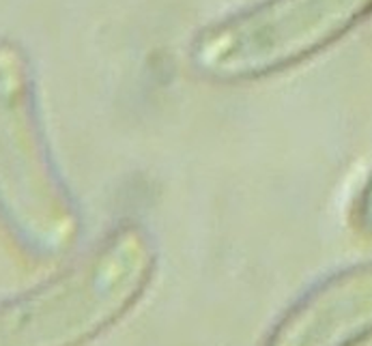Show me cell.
<instances>
[{
  "mask_svg": "<svg viewBox=\"0 0 372 346\" xmlns=\"http://www.w3.org/2000/svg\"><path fill=\"white\" fill-rule=\"evenodd\" d=\"M370 11L372 0H260L200 30L190 60L213 82L258 80L332 46Z\"/></svg>",
  "mask_w": 372,
  "mask_h": 346,
  "instance_id": "2",
  "label": "cell"
},
{
  "mask_svg": "<svg viewBox=\"0 0 372 346\" xmlns=\"http://www.w3.org/2000/svg\"><path fill=\"white\" fill-rule=\"evenodd\" d=\"M353 222H355V228L360 230L362 234L372 236V174L368 176L366 185L362 187L360 196L355 200Z\"/></svg>",
  "mask_w": 372,
  "mask_h": 346,
  "instance_id": "4",
  "label": "cell"
},
{
  "mask_svg": "<svg viewBox=\"0 0 372 346\" xmlns=\"http://www.w3.org/2000/svg\"><path fill=\"white\" fill-rule=\"evenodd\" d=\"M372 338V262L355 264L299 297L262 346H360Z\"/></svg>",
  "mask_w": 372,
  "mask_h": 346,
  "instance_id": "3",
  "label": "cell"
},
{
  "mask_svg": "<svg viewBox=\"0 0 372 346\" xmlns=\"http://www.w3.org/2000/svg\"><path fill=\"white\" fill-rule=\"evenodd\" d=\"M157 250L140 226L114 232L62 278L0 308V346H76L118 320L151 284Z\"/></svg>",
  "mask_w": 372,
  "mask_h": 346,
  "instance_id": "1",
  "label": "cell"
}]
</instances>
